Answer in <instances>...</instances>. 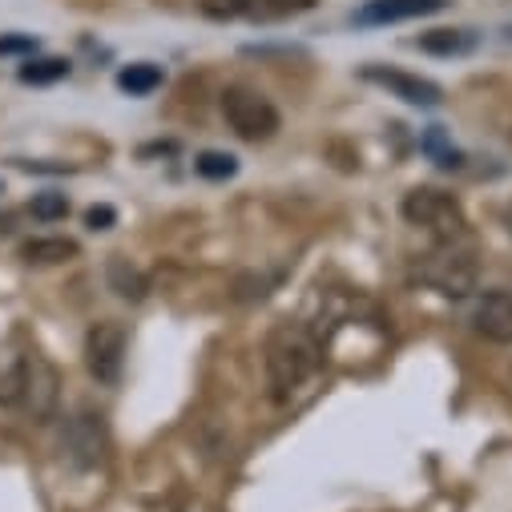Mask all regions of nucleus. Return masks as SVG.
<instances>
[{
	"label": "nucleus",
	"instance_id": "1",
	"mask_svg": "<svg viewBox=\"0 0 512 512\" xmlns=\"http://www.w3.org/2000/svg\"><path fill=\"white\" fill-rule=\"evenodd\" d=\"M323 363V343L303 323H279L267 335V379L275 400H287Z\"/></svg>",
	"mask_w": 512,
	"mask_h": 512
},
{
	"label": "nucleus",
	"instance_id": "2",
	"mask_svg": "<svg viewBox=\"0 0 512 512\" xmlns=\"http://www.w3.org/2000/svg\"><path fill=\"white\" fill-rule=\"evenodd\" d=\"M400 210H404V218H408L412 226L428 230L436 242H456V238L468 234L464 206H460L452 194L436 190V186H420V190H412V194L404 198Z\"/></svg>",
	"mask_w": 512,
	"mask_h": 512
},
{
	"label": "nucleus",
	"instance_id": "3",
	"mask_svg": "<svg viewBox=\"0 0 512 512\" xmlns=\"http://www.w3.org/2000/svg\"><path fill=\"white\" fill-rule=\"evenodd\" d=\"M416 279L424 287L448 295V299H464V295L476 291L480 271H476V259H472L468 250H460L456 242H440L432 254H424V259H420Z\"/></svg>",
	"mask_w": 512,
	"mask_h": 512
},
{
	"label": "nucleus",
	"instance_id": "4",
	"mask_svg": "<svg viewBox=\"0 0 512 512\" xmlns=\"http://www.w3.org/2000/svg\"><path fill=\"white\" fill-rule=\"evenodd\" d=\"M222 117L242 142H271L279 134V109L254 89L230 85L222 93Z\"/></svg>",
	"mask_w": 512,
	"mask_h": 512
},
{
	"label": "nucleus",
	"instance_id": "5",
	"mask_svg": "<svg viewBox=\"0 0 512 512\" xmlns=\"http://www.w3.org/2000/svg\"><path fill=\"white\" fill-rule=\"evenodd\" d=\"M57 396H61V371L53 367V359L45 351H25L21 355V404L33 420H49L57 412Z\"/></svg>",
	"mask_w": 512,
	"mask_h": 512
},
{
	"label": "nucleus",
	"instance_id": "6",
	"mask_svg": "<svg viewBox=\"0 0 512 512\" xmlns=\"http://www.w3.org/2000/svg\"><path fill=\"white\" fill-rule=\"evenodd\" d=\"M85 363L89 375L101 388H117L121 383V367H125V327L117 319H101L89 327L85 335Z\"/></svg>",
	"mask_w": 512,
	"mask_h": 512
},
{
	"label": "nucleus",
	"instance_id": "7",
	"mask_svg": "<svg viewBox=\"0 0 512 512\" xmlns=\"http://www.w3.org/2000/svg\"><path fill=\"white\" fill-rule=\"evenodd\" d=\"M105 420L97 412H77L65 428V456L77 464V468H97L105 460Z\"/></svg>",
	"mask_w": 512,
	"mask_h": 512
},
{
	"label": "nucleus",
	"instance_id": "8",
	"mask_svg": "<svg viewBox=\"0 0 512 512\" xmlns=\"http://www.w3.org/2000/svg\"><path fill=\"white\" fill-rule=\"evenodd\" d=\"M363 81L383 85L392 97H400V101H408V105H424V109H432V105L444 101V89H440L436 81H424V77H412V73H400V69L367 65V69H363Z\"/></svg>",
	"mask_w": 512,
	"mask_h": 512
},
{
	"label": "nucleus",
	"instance_id": "9",
	"mask_svg": "<svg viewBox=\"0 0 512 512\" xmlns=\"http://www.w3.org/2000/svg\"><path fill=\"white\" fill-rule=\"evenodd\" d=\"M448 0H367L355 13V25L371 29V25H396V21H412V17H428L440 13Z\"/></svg>",
	"mask_w": 512,
	"mask_h": 512
},
{
	"label": "nucleus",
	"instance_id": "10",
	"mask_svg": "<svg viewBox=\"0 0 512 512\" xmlns=\"http://www.w3.org/2000/svg\"><path fill=\"white\" fill-rule=\"evenodd\" d=\"M472 327L492 343H512V291H488L476 303Z\"/></svg>",
	"mask_w": 512,
	"mask_h": 512
},
{
	"label": "nucleus",
	"instance_id": "11",
	"mask_svg": "<svg viewBox=\"0 0 512 512\" xmlns=\"http://www.w3.org/2000/svg\"><path fill=\"white\" fill-rule=\"evenodd\" d=\"M69 259H77L73 238H29L21 246V263H29V267H57Z\"/></svg>",
	"mask_w": 512,
	"mask_h": 512
},
{
	"label": "nucleus",
	"instance_id": "12",
	"mask_svg": "<svg viewBox=\"0 0 512 512\" xmlns=\"http://www.w3.org/2000/svg\"><path fill=\"white\" fill-rule=\"evenodd\" d=\"M105 279H109V291H113L117 299H130V303H142L146 291H150L146 275H142L138 267H130V259H109Z\"/></svg>",
	"mask_w": 512,
	"mask_h": 512
},
{
	"label": "nucleus",
	"instance_id": "13",
	"mask_svg": "<svg viewBox=\"0 0 512 512\" xmlns=\"http://www.w3.org/2000/svg\"><path fill=\"white\" fill-rule=\"evenodd\" d=\"M307 9H315V0H234L230 5V13H246L254 21H283Z\"/></svg>",
	"mask_w": 512,
	"mask_h": 512
},
{
	"label": "nucleus",
	"instance_id": "14",
	"mask_svg": "<svg viewBox=\"0 0 512 512\" xmlns=\"http://www.w3.org/2000/svg\"><path fill=\"white\" fill-rule=\"evenodd\" d=\"M472 45H476V37L468 29H436V33H424L416 41V49L436 53V57H456V53H468Z\"/></svg>",
	"mask_w": 512,
	"mask_h": 512
},
{
	"label": "nucleus",
	"instance_id": "15",
	"mask_svg": "<svg viewBox=\"0 0 512 512\" xmlns=\"http://www.w3.org/2000/svg\"><path fill=\"white\" fill-rule=\"evenodd\" d=\"M162 81H166V73H162L158 65H150V61L130 65V69H121V73H117V85L130 93V97H146V93H154Z\"/></svg>",
	"mask_w": 512,
	"mask_h": 512
},
{
	"label": "nucleus",
	"instance_id": "16",
	"mask_svg": "<svg viewBox=\"0 0 512 512\" xmlns=\"http://www.w3.org/2000/svg\"><path fill=\"white\" fill-rule=\"evenodd\" d=\"M61 77H69V61H61V57H45V61L21 65V81L25 85H53Z\"/></svg>",
	"mask_w": 512,
	"mask_h": 512
},
{
	"label": "nucleus",
	"instance_id": "17",
	"mask_svg": "<svg viewBox=\"0 0 512 512\" xmlns=\"http://www.w3.org/2000/svg\"><path fill=\"white\" fill-rule=\"evenodd\" d=\"M194 170L202 174V178H210V182H222V178H234V170H238V162L230 158V154H198V162H194Z\"/></svg>",
	"mask_w": 512,
	"mask_h": 512
},
{
	"label": "nucleus",
	"instance_id": "18",
	"mask_svg": "<svg viewBox=\"0 0 512 512\" xmlns=\"http://www.w3.org/2000/svg\"><path fill=\"white\" fill-rule=\"evenodd\" d=\"M29 210H33V218H41V222H57V218L69 214V198H65V194H37Z\"/></svg>",
	"mask_w": 512,
	"mask_h": 512
},
{
	"label": "nucleus",
	"instance_id": "19",
	"mask_svg": "<svg viewBox=\"0 0 512 512\" xmlns=\"http://www.w3.org/2000/svg\"><path fill=\"white\" fill-rule=\"evenodd\" d=\"M424 150H428V154H436V162H440L444 170H456V166H460V154H456L452 146H444V134H440V130H428Z\"/></svg>",
	"mask_w": 512,
	"mask_h": 512
},
{
	"label": "nucleus",
	"instance_id": "20",
	"mask_svg": "<svg viewBox=\"0 0 512 512\" xmlns=\"http://www.w3.org/2000/svg\"><path fill=\"white\" fill-rule=\"evenodd\" d=\"M113 222H117V210H113V206H93V210L85 214V226H89V230H109Z\"/></svg>",
	"mask_w": 512,
	"mask_h": 512
},
{
	"label": "nucleus",
	"instance_id": "21",
	"mask_svg": "<svg viewBox=\"0 0 512 512\" xmlns=\"http://www.w3.org/2000/svg\"><path fill=\"white\" fill-rule=\"evenodd\" d=\"M29 49H37L33 37H5L0 41V53H29Z\"/></svg>",
	"mask_w": 512,
	"mask_h": 512
},
{
	"label": "nucleus",
	"instance_id": "22",
	"mask_svg": "<svg viewBox=\"0 0 512 512\" xmlns=\"http://www.w3.org/2000/svg\"><path fill=\"white\" fill-rule=\"evenodd\" d=\"M21 170H33V174H65L69 166H53V162H17Z\"/></svg>",
	"mask_w": 512,
	"mask_h": 512
},
{
	"label": "nucleus",
	"instance_id": "23",
	"mask_svg": "<svg viewBox=\"0 0 512 512\" xmlns=\"http://www.w3.org/2000/svg\"><path fill=\"white\" fill-rule=\"evenodd\" d=\"M13 222H17L13 214H0V234H13Z\"/></svg>",
	"mask_w": 512,
	"mask_h": 512
},
{
	"label": "nucleus",
	"instance_id": "24",
	"mask_svg": "<svg viewBox=\"0 0 512 512\" xmlns=\"http://www.w3.org/2000/svg\"><path fill=\"white\" fill-rule=\"evenodd\" d=\"M504 226H508V234H512V202H508V210H504Z\"/></svg>",
	"mask_w": 512,
	"mask_h": 512
},
{
	"label": "nucleus",
	"instance_id": "25",
	"mask_svg": "<svg viewBox=\"0 0 512 512\" xmlns=\"http://www.w3.org/2000/svg\"><path fill=\"white\" fill-rule=\"evenodd\" d=\"M0 194H5V186H0Z\"/></svg>",
	"mask_w": 512,
	"mask_h": 512
}]
</instances>
